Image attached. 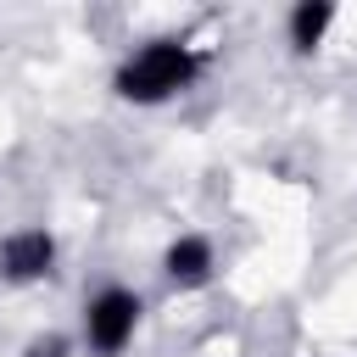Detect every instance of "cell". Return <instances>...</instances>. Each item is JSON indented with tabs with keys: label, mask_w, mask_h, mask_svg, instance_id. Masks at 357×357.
<instances>
[{
	"label": "cell",
	"mask_w": 357,
	"mask_h": 357,
	"mask_svg": "<svg viewBox=\"0 0 357 357\" xmlns=\"http://www.w3.org/2000/svg\"><path fill=\"white\" fill-rule=\"evenodd\" d=\"M201 73V56L178 39H151L145 50H134L123 67H117V95L123 100H139V106H156V100H173L178 89H190Z\"/></svg>",
	"instance_id": "1"
},
{
	"label": "cell",
	"mask_w": 357,
	"mask_h": 357,
	"mask_svg": "<svg viewBox=\"0 0 357 357\" xmlns=\"http://www.w3.org/2000/svg\"><path fill=\"white\" fill-rule=\"evenodd\" d=\"M134 324H139V296L134 290H100L84 312V340L100 351V357H117L128 340H134Z\"/></svg>",
	"instance_id": "2"
},
{
	"label": "cell",
	"mask_w": 357,
	"mask_h": 357,
	"mask_svg": "<svg viewBox=\"0 0 357 357\" xmlns=\"http://www.w3.org/2000/svg\"><path fill=\"white\" fill-rule=\"evenodd\" d=\"M61 351H67V340H61V335H45V340H33V346H28V357H61Z\"/></svg>",
	"instance_id": "6"
},
{
	"label": "cell",
	"mask_w": 357,
	"mask_h": 357,
	"mask_svg": "<svg viewBox=\"0 0 357 357\" xmlns=\"http://www.w3.org/2000/svg\"><path fill=\"white\" fill-rule=\"evenodd\" d=\"M162 268H167L173 284H206V273H212V245H206L201 234H178V240L167 245Z\"/></svg>",
	"instance_id": "4"
},
{
	"label": "cell",
	"mask_w": 357,
	"mask_h": 357,
	"mask_svg": "<svg viewBox=\"0 0 357 357\" xmlns=\"http://www.w3.org/2000/svg\"><path fill=\"white\" fill-rule=\"evenodd\" d=\"M329 22H335V6L329 0H301L290 11V45L296 50H318L324 33H329Z\"/></svg>",
	"instance_id": "5"
},
{
	"label": "cell",
	"mask_w": 357,
	"mask_h": 357,
	"mask_svg": "<svg viewBox=\"0 0 357 357\" xmlns=\"http://www.w3.org/2000/svg\"><path fill=\"white\" fill-rule=\"evenodd\" d=\"M50 262H56V240H50L45 229H22V234H11V240L0 245V273H6L11 284L45 279Z\"/></svg>",
	"instance_id": "3"
}]
</instances>
